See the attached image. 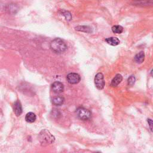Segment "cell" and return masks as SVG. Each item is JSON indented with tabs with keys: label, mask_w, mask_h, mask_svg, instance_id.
Wrapping results in <instances>:
<instances>
[{
	"label": "cell",
	"mask_w": 153,
	"mask_h": 153,
	"mask_svg": "<svg viewBox=\"0 0 153 153\" xmlns=\"http://www.w3.org/2000/svg\"><path fill=\"white\" fill-rule=\"evenodd\" d=\"M50 48L56 53H62L66 51L67 46L60 38H56L51 42Z\"/></svg>",
	"instance_id": "6da1fadb"
},
{
	"label": "cell",
	"mask_w": 153,
	"mask_h": 153,
	"mask_svg": "<svg viewBox=\"0 0 153 153\" xmlns=\"http://www.w3.org/2000/svg\"><path fill=\"white\" fill-rule=\"evenodd\" d=\"M55 139V137L46 129L42 131L39 135V141L42 145L53 144Z\"/></svg>",
	"instance_id": "7a4b0ae2"
},
{
	"label": "cell",
	"mask_w": 153,
	"mask_h": 153,
	"mask_svg": "<svg viewBox=\"0 0 153 153\" xmlns=\"http://www.w3.org/2000/svg\"><path fill=\"white\" fill-rule=\"evenodd\" d=\"M76 116L82 120H89L92 117V114L91 111L84 108H79L76 109Z\"/></svg>",
	"instance_id": "3957f363"
},
{
	"label": "cell",
	"mask_w": 153,
	"mask_h": 153,
	"mask_svg": "<svg viewBox=\"0 0 153 153\" xmlns=\"http://www.w3.org/2000/svg\"><path fill=\"white\" fill-rule=\"evenodd\" d=\"M95 83L96 88L99 90H102L104 88L105 81L102 74L98 73L96 75L95 78Z\"/></svg>",
	"instance_id": "277c9868"
},
{
	"label": "cell",
	"mask_w": 153,
	"mask_h": 153,
	"mask_svg": "<svg viewBox=\"0 0 153 153\" xmlns=\"http://www.w3.org/2000/svg\"><path fill=\"white\" fill-rule=\"evenodd\" d=\"M67 81L71 84H75L79 83L81 80L80 75L76 73H70L67 76Z\"/></svg>",
	"instance_id": "5b68a950"
},
{
	"label": "cell",
	"mask_w": 153,
	"mask_h": 153,
	"mask_svg": "<svg viewBox=\"0 0 153 153\" xmlns=\"http://www.w3.org/2000/svg\"><path fill=\"white\" fill-rule=\"evenodd\" d=\"M52 87L53 89V91L57 94L61 93L64 91V86L59 81H56L53 83L52 86Z\"/></svg>",
	"instance_id": "8992f818"
},
{
	"label": "cell",
	"mask_w": 153,
	"mask_h": 153,
	"mask_svg": "<svg viewBox=\"0 0 153 153\" xmlns=\"http://www.w3.org/2000/svg\"><path fill=\"white\" fill-rule=\"evenodd\" d=\"M133 4L135 6H149L153 4L152 0H134Z\"/></svg>",
	"instance_id": "52a82bcc"
},
{
	"label": "cell",
	"mask_w": 153,
	"mask_h": 153,
	"mask_svg": "<svg viewBox=\"0 0 153 153\" xmlns=\"http://www.w3.org/2000/svg\"><path fill=\"white\" fill-rule=\"evenodd\" d=\"M122 80H123L122 75L119 74H117L116 76H115V77L112 79L111 83V86L114 87H117L121 82Z\"/></svg>",
	"instance_id": "ba28073f"
},
{
	"label": "cell",
	"mask_w": 153,
	"mask_h": 153,
	"mask_svg": "<svg viewBox=\"0 0 153 153\" xmlns=\"http://www.w3.org/2000/svg\"><path fill=\"white\" fill-rule=\"evenodd\" d=\"M105 41L109 45L116 46L120 44V41L119 39L117 37H109L105 39Z\"/></svg>",
	"instance_id": "9c48e42d"
},
{
	"label": "cell",
	"mask_w": 153,
	"mask_h": 153,
	"mask_svg": "<svg viewBox=\"0 0 153 153\" xmlns=\"http://www.w3.org/2000/svg\"><path fill=\"white\" fill-rule=\"evenodd\" d=\"M14 111L17 116H19L22 113V108L20 102L17 100L14 104Z\"/></svg>",
	"instance_id": "30bf717a"
},
{
	"label": "cell",
	"mask_w": 153,
	"mask_h": 153,
	"mask_svg": "<svg viewBox=\"0 0 153 153\" xmlns=\"http://www.w3.org/2000/svg\"><path fill=\"white\" fill-rule=\"evenodd\" d=\"M76 31L86 32V33H91L93 32V29L91 27L88 26H78L75 28Z\"/></svg>",
	"instance_id": "8fae6325"
},
{
	"label": "cell",
	"mask_w": 153,
	"mask_h": 153,
	"mask_svg": "<svg viewBox=\"0 0 153 153\" xmlns=\"http://www.w3.org/2000/svg\"><path fill=\"white\" fill-rule=\"evenodd\" d=\"M135 61L138 63H142L145 59V53L144 52H141L138 53L134 58Z\"/></svg>",
	"instance_id": "7c38bea8"
},
{
	"label": "cell",
	"mask_w": 153,
	"mask_h": 153,
	"mask_svg": "<svg viewBox=\"0 0 153 153\" xmlns=\"http://www.w3.org/2000/svg\"><path fill=\"white\" fill-rule=\"evenodd\" d=\"M64 98L62 96H56L53 99L52 102L55 105L60 106L64 103Z\"/></svg>",
	"instance_id": "4fadbf2b"
},
{
	"label": "cell",
	"mask_w": 153,
	"mask_h": 153,
	"mask_svg": "<svg viewBox=\"0 0 153 153\" xmlns=\"http://www.w3.org/2000/svg\"><path fill=\"white\" fill-rule=\"evenodd\" d=\"M36 115L32 112L27 113L26 115V117H25V120L28 122V123H34L35 120H36Z\"/></svg>",
	"instance_id": "5bb4252c"
},
{
	"label": "cell",
	"mask_w": 153,
	"mask_h": 153,
	"mask_svg": "<svg viewBox=\"0 0 153 153\" xmlns=\"http://www.w3.org/2000/svg\"><path fill=\"white\" fill-rule=\"evenodd\" d=\"M112 31L115 34H121L123 31V28L120 25H114L112 27Z\"/></svg>",
	"instance_id": "9a60e30c"
},
{
	"label": "cell",
	"mask_w": 153,
	"mask_h": 153,
	"mask_svg": "<svg viewBox=\"0 0 153 153\" xmlns=\"http://www.w3.org/2000/svg\"><path fill=\"white\" fill-rule=\"evenodd\" d=\"M62 15L64 16L66 19L67 20L70 21L72 19V15L71 13L68 11H65V10H61Z\"/></svg>",
	"instance_id": "2e32d148"
},
{
	"label": "cell",
	"mask_w": 153,
	"mask_h": 153,
	"mask_svg": "<svg viewBox=\"0 0 153 153\" xmlns=\"http://www.w3.org/2000/svg\"><path fill=\"white\" fill-rule=\"evenodd\" d=\"M135 82V78L134 76H131L128 79V84L129 86H133Z\"/></svg>",
	"instance_id": "e0dca14e"
},
{
	"label": "cell",
	"mask_w": 153,
	"mask_h": 153,
	"mask_svg": "<svg viewBox=\"0 0 153 153\" xmlns=\"http://www.w3.org/2000/svg\"><path fill=\"white\" fill-rule=\"evenodd\" d=\"M147 121H148V123L149 124V128H150L151 132L153 133V120L148 119L147 120Z\"/></svg>",
	"instance_id": "ac0fdd59"
},
{
	"label": "cell",
	"mask_w": 153,
	"mask_h": 153,
	"mask_svg": "<svg viewBox=\"0 0 153 153\" xmlns=\"http://www.w3.org/2000/svg\"><path fill=\"white\" fill-rule=\"evenodd\" d=\"M151 75L153 76V69L151 71Z\"/></svg>",
	"instance_id": "d6986e66"
}]
</instances>
